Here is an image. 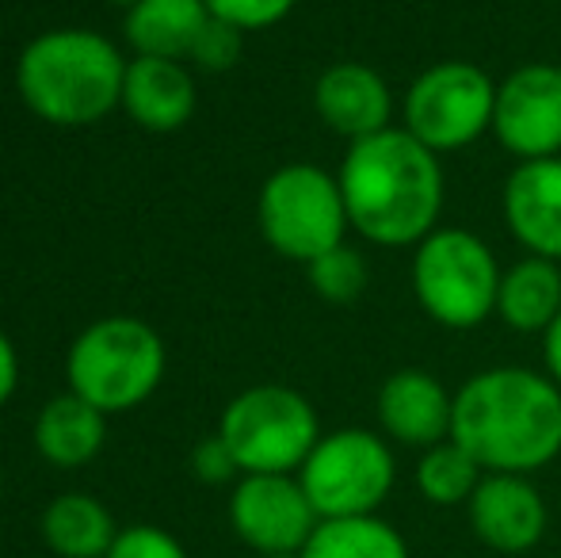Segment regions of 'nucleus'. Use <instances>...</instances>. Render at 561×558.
Wrapping results in <instances>:
<instances>
[{
	"instance_id": "f257e3e1",
	"label": "nucleus",
	"mask_w": 561,
	"mask_h": 558,
	"mask_svg": "<svg viewBox=\"0 0 561 558\" xmlns=\"http://www.w3.org/2000/svg\"><path fill=\"white\" fill-rule=\"evenodd\" d=\"M450 440L485 475H527L561 455V387L527 367H489L455 390Z\"/></svg>"
},
{
	"instance_id": "f03ea898",
	"label": "nucleus",
	"mask_w": 561,
	"mask_h": 558,
	"mask_svg": "<svg viewBox=\"0 0 561 558\" xmlns=\"http://www.w3.org/2000/svg\"><path fill=\"white\" fill-rule=\"evenodd\" d=\"M336 180L344 192L347 223L370 246L416 249L432 230H439L436 223L444 210L439 153H432L405 127L352 141Z\"/></svg>"
},
{
	"instance_id": "7ed1b4c3",
	"label": "nucleus",
	"mask_w": 561,
	"mask_h": 558,
	"mask_svg": "<svg viewBox=\"0 0 561 558\" xmlns=\"http://www.w3.org/2000/svg\"><path fill=\"white\" fill-rule=\"evenodd\" d=\"M126 61L96 31H46L23 50L15 66L20 96L38 119L58 127L100 123L123 104Z\"/></svg>"
},
{
	"instance_id": "20e7f679",
	"label": "nucleus",
	"mask_w": 561,
	"mask_h": 558,
	"mask_svg": "<svg viewBox=\"0 0 561 558\" xmlns=\"http://www.w3.org/2000/svg\"><path fill=\"white\" fill-rule=\"evenodd\" d=\"M69 390L100 413H126L157 390L164 375V344L138 318H104L73 341L66 360Z\"/></svg>"
},
{
	"instance_id": "39448f33",
	"label": "nucleus",
	"mask_w": 561,
	"mask_h": 558,
	"mask_svg": "<svg viewBox=\"0 0 561 558\" xmlns=\"http://www.w3.org/2000/svg\"><path fill=\"white\" fill-rule=\"evenodd\" d=\"M218 436L233 452L241 475H295L321 440L310 398L279 383L249 387L222 410Z\"/></svg>"
},
{
	"instance_id": "423d86ee",
	"label": "nucleus",
	"mask_w": 561,
	"mask_h": 558,
	"mask_svg": "<svg viewBox=\"0 0 561 558\" xmlns=\"http://www.w3.org/2000/svg\"><path fill=\"white\" fill-rule=\"evenodd\" d=\"M501 269L478 234L439 226L413 253V295L432 321L447 329H478L496 314Z\"/></svg>"
},
{
	"instance_id": "0eeeda50",
	"label": "nucleus",
	"mask_w": 561,
	"mask_h": 558,
	"mask_svg": "<svg viewBox=\"0 0 561 558\" xmlns=\"http://www.w3.org/2000/svg\"><path fill=\"white\" fill-rule=\"evenodd\" d=\"M347 207L340 180L318 164H283L260 187V230L287 261H318L344 246Z\"/></svg>"
},
{
	"instance_id": "6e6552de",
	"label": "nucleus",
	"mask_w": 561,
	"mask_h": 558,
	"mask_svg": "<svg viewBox=\"0 0 561 558\" xmlns=\"http://www.w3.org/2000/svg\"><path fill=\"white\" fill-rule=\"evenodd\" d=\"M298 482L321 521L375 516L398 482V459L378 432L340 429L318 440Z\"/></svg>"
},
{
	"instance_id": "1a4fd4ad",
	"label": "nucleus",
	"mask_w": 561,
	"mask_h": 558,
	"mask_svg": "<svg viewBox=\"0 0 561 558\" xmlns=\"http://www.w3.org/2000/svg\"><path fill=\"white\" fill-rule=\"evenodd\" d=\"M496 84L473 61H436L405 92V130L432 153H455L493 130Z\"/></svg>"
},
{
	"instance_id": "9d476101",
	"label": "nucleus",
	"mask_w": 561,
	"mask_h": 558,
	"mask_svg": "<svg viewBox=\"0 0 561 558\" xmlns=\"http://www.w3.org/2000/svg\"><path fill=\"white\" fill-rule=\"evenodd\" d=\"M229 524L256 555H287L310 544L321 516L298 475H241L229 493Z\"/></svg>"
},
{
	"instance_id": "9b49d317",
	"label": "nucleus",
	"mask_w": 561,
	"mask_h": 558,
	"mask_svg": "<svg viewBox=\"0 0 561 558\" xmlns=\"http://www.w3.org/2000/svg\"><path fill=\"white\" fill-rule=\"evenodd\" d=\"M493 135L519 161L561 157V69L527 61L496 84Z\"/></svg>"
},
{
	"instance_id": "f8f14e48",
	"label": "nucleus",
	"mask_w": 561,
	"mask_h": 558,
	"mask_svg": "<svg viewBox=\"0 0 561 558\" xmlns=\"http://www.w3.org/2000/svg\"><path fill=\"white\" fill-rule=\"evenodd\" d=\"M470 528L489 551L527 555L547 536V501L527 475H485L466 501Z\"/></svg>"
},
{
	"instance_id": "ddd939ff",
	"label": "nucleus",
	"mask_w": 561,
	"mask_h": 558,
	"mask_svg": "<svg viewBox=\"0 0 561 558\" xmlns=\"http://www.w3.org/2000/svg\"><path fill=\"white\" fill-rule=\"evenodd\" d=\"M504 223L531 257L561 261V157L519 161L504 180Z\"/></svg>"
},
{
	"instance_id": "4468645a",
	"label": "nucleus",
	"mask_w": 561,
	"mask_h": 558,
	"mask_svg": "<svg viewBox=\"0 0 561 558\" xmlns=\"http://www.w3.org/2000/svg\"><path fill=\"white\" fill-rule=\"evenodd\" d=\"M313 107L333 135L359 141L378 130H390L393 92L386 77L363 61H336L313 84Z\"/></svg>"
},
{
	"instance_id": "2eb2a0df",
	"label": "nucleus",
	"mask_w": 561,
	"mask_h": 558,
	"mask_svg": "<svg viewBox=\"0 0 561 558\" xmlns=\"http://www.w3.org/2000/svg\"><path fill=\"white\" fill-rule=\"evenodd\" d=\"M375 413L386 436L424 452V447L450 440L455 395H447V387L436 375L421 372V367H405L382 383L375 398Z\"/></svg>"
},
{
	"instance_id": "dca6fc26",
	"label": "nucleus",
	"mask_w": 561,
	"mask_h": 558,
	"mask_svg": "<svg viewBox=\"0 0 561 558\" xmlns=\"http://www.w3.org/2000/svg\"><path fill=\"white\" fill-rule=\"evenodd\" d=\"M123 107L146 130H180L195 112V81L172 58H134L126 66Z\"/></svg>"
},
{
	"instance_id": "f3484780",
	"label": "nucleus",
	"mask_w": 561,
	"mask_h": 558,
	"mask_svg": "<svg viewBox=\"0 0 561 558\" xmlns=\"http://www.w3.org/2000/svg\"><path fill=\"white\" fill-rule=\"evenodd\" d=\"M107 413H100L92 402L69 395H58L43 406L35 421V447L46 463L54 467H84L100 455L107 440Z\"/></svg>"
},
{
	"instance_id": "a211bd4d",
	"label": "nucleus",
	"mask_w": 561,
	"mask_h": 558,
	"mask_svg": "<svg viewBox=\"0 0 561 558\" xmlns=\"http://www.w3.org/2000/svg\"><path fill=\"white\" fill-rule=\"evenodd\" d=\"M210 23L207 0H141L126 12V38L138 58H192Z\"/></svg>"
},
{
	"instance_id": "6ab92c4d",
	"label": "nucleus",
	"mask_w": 561,
	"mask_h": 558,
	"mask_svg": "<svg viewBox=\"0 0 561 558\" xmlns=\"http://www.w3.org/2000/svg\"><path fill=\"white\" fill-rule=\"evenodd\" d=\"M496 314L516 333H547L550 321L561 314V269L558 261L531 257L501 272Z\"/></svg>"
},
{
	"instance_id": "aec40b11",
	"label": "nucleus",
	"mask_w": 561,
	"mask_h": 558,
	"mask_svg": "<svg viewBox=\"0 0 561 558\" xmlns=\"http://www.w3.org/2000/svg\"><path fill=\"white\" fill-rule=\"evenodd\" d=\"M43 544L58 558H104L118 528L112 509L92 493H61L43 509Z\"/></svg>"
},
{
	"instance_id": "412c9836",
	"label": "nucleus",
	"mask_w": 561,
	"mask_h": 558,
	"mask_svg": "<svg viewBox=\"0 0 561 558\" xmlns=\"http://www.w3.org/2000/svg\"><path fill=\"white\" fill-rule=\"evenodd\" d=\"M302 558H413L409 544L382 516H340L313 528Z\"/></svg>"
},
{
	"instance_id": "4be33fe9",
	"label": "nucleus",
	"mask_w": 561,
	"mask_h": 558,
	"mask_svg": "<svg viewBox=\"0 0 561 558\" xmlns=\"http://www.w3.org/2000/svg\"><path fill=\"white\" fill-rule=\"evenodd\" d=\"M416 493H421L428 505L439 509H455L466 505L478 490V482L485 478V470L455 444V440H444V444H432L421 452L416 459Z\"/></svg>"
},
{
	"instance_id": "5701e85b",
	"label": "nucleus",
	"mask_w": 561,
	"mask_h": 558,
	"mask_svg": "<svg viewBox=\"0 0 561 558\" xmlns=\"http://www.w3.org/2000/svg\"><path fill=\"white\" fill-rule=\"evenodd\" d=\"M306 272H310V287L333 306L355 303V298L367 291V261H363V253L352 246L329 249L325 257L306 264Z\"/></svg>"
},
{
	"instance_id": "b1692460",
	"label": "nucleus",
	"mask_w": 561,
	"mask_h": 558,
	"mask_svg": "<svg viewBox=\"0 0 561 558\" xmlns=\"http://www.w3.org/2000/svg\"><path fill=\"white\" fill-rule=\"evenodd\" d=\"M104 558H187V551L172 532L157 524H130V528H118L112 551Z\"/></svg>"
},
{
	"instance_id": "393cba45",
	"label": "nucleus",
	"mask_w": 561,
	"mask_h": 558,
	"mask_svg": "<svg viewBox=\"0 0 561 558\" xmlns=\"http://www.w3.org/2000/svg\"><path fill=\"white\" fill-rule=\"evenodd\" d=\"M295 4L298 0H207L210 15H218V20L233 23L241 31L275 27L279 20H287Z\"/></svg>"
},
{
	"instance_id": "a878e982",
	"label": "nucleus",
	"mask_w": 561,
	"mask_h": 558,
	"mask_svg": "<svg viewBox=\"0 0 561 558\" xmlns=\"http://www.w3.org/2000/svg\"><path fill=\"white\" fill-rule=\"evenodd\" d=\"M241 43H244V31L233 27V23L218 20V15H210V23L203 27L199 43H195L192 50V61L203 69H229L237 66V58H241Z\"/></svg>"
},
{
	"instance_id": "bb28decb",
	"label": "nucleus",
	"mask_w": 561,
	"mask_h": 558,
	"mask_svg": "<svg viewBox=\"0 0 561 558\" xmlns=\"http://www.w3.org/2000/svg\"><path fill=\"white\" fill-rule=\"evenodd\" d=\"M192 470H195V478H199V482H207V486H226V482H233V478L241 475V467H237L233 452L226 447L222 436H207V440H199V444H195Z\"/></svg>"
},
{
	"instance_id": "cd10ccee",
	"label": "nucleus",
	"mask_w": 561,
	"mask_h": 558,
	"mask_svg": "<svg viewBox=\"0 0 561 558\" xmlns=\"http://www.w3.org/2000/svg\"><path fill=\"white\" fill-rule=\"evenodd\" d=\"M15 383H20V360H15L12 341L0 333V406L15 395Z\"/></svg>"
},
{
	"instance_id": "c85d7f7f",
	"label": "nucleus",
	"mask_w": 561,
	"mask_h": 558,
	"mask_svg": "<svg viewBox=\"0 0 561 558\" xmlns=\"http://www.w3.org/2000/svg\"><path fill=\"white\" fill-rule=\"evenodd\" d=\"M542 364H547V375L561 387V314L550 321V329L542 333Z\"/></svg>"
},
{
	"instance_id": "c756f323",
	"label": "nucleus",
	"mask_w": 561,
	"mask_h": 558,
	"mask_svg": "<svg viewBox=\"0 0 561 558\" xmlns=\"http://www.w3.org/2000/svg\"><path fill=\"white\" fill-rule=\"evenodd\" d=\"M260 558H302V551H287V555H260Z\"/></svg>"
},
{
	"instance_id": "7c9ffc66",
	"label": "nucleus",
	"mask_w": 561,
	"mask_h": 558,
	"mask_svg": "<svg viewBox=\"0 0 561 558\" xmlns=\"http://www.w3.org/2000/svg\"><path fill=\"white\" fill-rule=\"evenodd\" d=\"M112 4H126V8H134V4H141V0H112Z\"/></svg>"
},
{
	"instance_id": "2f4dec72",
	"label": "nucleus",
	"mask_w": 561,
	"mask_h": 558,
	"mask_svg": "<svg viewBox=\"0 0 561 558\" xmlns=\"http://www.w3.org/2000/svg\"><path fill=\"white\" fill-rule=\"evenodd\" d=\"M0 498H4V475H0Z\"/></svg>"
}]
</instances>
